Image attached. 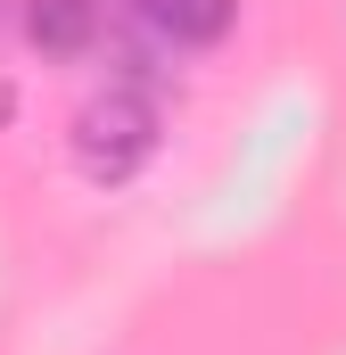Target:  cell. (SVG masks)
<instances>
[{
	"mask_svg": "<svg viewBox=\"0 0 346 355\" xmlns=\"http://www.w3.org/2000/svg\"><path fill=\"white\" fill-rule=\"evenodd\" d=\"M157 132H165V116H157L149 91H140V83H107V91H91L83 107H75V124H66V157H75L83 182L124 190V182L157 157Z\"/></svg>",
	"mask_w": 346,
	"mask_h": 355,
	"instance_id": "6da1fadb",
	"label": "cell"
},
{
	"mask_svg": "<svg viewBox=\"0 0 346 355\" xmlns=\"http://www.w3.org/2000/svg\"><path fill=\"white\" fill-rule=\"evenodd\" d=\"M17 25H25V42L42 58H83L99 42V25H107V0H25Z\"/></svg>",
	"mask_w": 346,
	"mask_h": 355,
	"instance_id": "7a4b0ae2",
	"label": "cell"
},
{
	"mask_svg": "<svg viewBox=\"0 0 346 355\" xmlns=\"http://www.w3.org/2000/svg\"><path fill=\"white\" fill-rule=\"evenodd\" d=\"M132 17L173 42V50H215L223 33H231V17H239V0H132Z\"/></svg>",
	"mask_w": 346,
	"mask_h": 355,
	"instance_id": "3957f363",
	"label": "cell"
}]
</instances>
